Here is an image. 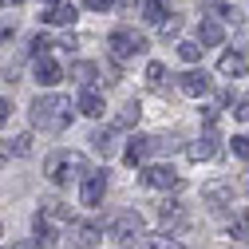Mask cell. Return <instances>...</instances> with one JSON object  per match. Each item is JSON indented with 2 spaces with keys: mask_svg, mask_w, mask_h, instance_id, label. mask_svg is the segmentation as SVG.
<instances>
[{
  "mask_svg": "<svg viewBox=\"0 0 249 249\" xmlns=\"http://www.w3.org/2000/svg\"><path fill=\"white\" fill-rule=\"evenodd\" d=\"M75 16H79V8H75V4H55V8H48V12H44V20H48V24H75Z\"/></svg>",
  "mask_w": 249,
  "mask_h": 249,
  "instance_id": "cell-17",
  "label": "cell"
},
{
  "mask_svg": "<svg viewBox=\"0 0 249 249\" xmlns=\"http://www.w3.org/2000/svg\"><path fill=\"white\" fill-rule=\"evenodd\" d=\"M233 115H237V119H241V123H245V119H249V99H241V103H237V111H233Z\"/></svg>",
  "mask_w": 249,
  "mask_h": 249,
  "instance_id": "cell-31",
  "label": "cell"
},
{
  "mask_svg": "<svg viewBox=\"0 0 249 249\" xmlns=\"http://www.w3.org/2000/svg\"><path fill=\"white\" fill-rule=\"evenodd\" d=\"M32 150V135H16L12 142H4V159L12 154V159H24V154Z\"/></svg>",
  "mask_w": 249,
  "mask_h": 249,
  "instance_id": "cell-21",
  "label": "cell"
},
{
  "mask_svg": "<svg viewBox=\"0 0 249 249\" xmlns=\"http://www.w3.org/2000/svg\"><path fill=\"white\" fill-rule=\"evenodd\" d=\"M146 154H154V139H131V146H127V154H123V159L135 166V162L146 159Z\"/></svg>",
  "mask_w": 249,
  "mask_h": 249,
  "instance_id": "cell-16",
  "label": "cell"
},
{
  "mask_svg": "<svg viewBox=\"0 0 249 249\" xmlns=\"http://www.w3.org/2000/svg\"><path fill=\"white\" fill-rule=\"evenodd\" d=\"M159 217H162V222H182L186 210H182V202H162L159 206Z\"/></svg>",
  "mask_w": 249,
  "mask_h": 249,
  "instance_id": "cell-24",
  "label": "cell"
},
{
  "mask_svg": "<svg viewBox=\"0 0 249 249\" xmlns=\"http://www.w3.org/2000/svg\"><path fill=\"white\" fill-rule=\"evenodd\" d=\"M202 198H206V206H230L233 202V186L230 182H206Z\"/></svg>",
  "mask_w": 249,
  "mask_h": 249,
  "instance_id": "cell-7",
  "label": "cell"
},
{
  "mask_svg": "<svg viewBox=\"0 0 249 249\" xmlns=\"http://www.w3.org/2000/svg\"><path fill=\"white\" fill-rule=\"evenodd\" d=\"M68 75H71V79H75V83H79V87L87 91L91 83L99 79V68H95V64H87V59H75V64L68 68Z\"/></svg>",
  "mask_w": 249,
  "mask_h": 249,
  "instance_id": "cell-11",
  "label": "cell"
},
{
  "mask_svg": "<svg viewBox=\"0 0 249 249\" xmlns=\"http://www.w3.org/2000/svg\"><path fill=\"white\" fill-rule=\"evenodd\" d=\"M178 87L186 91V95L198 99V95H206V91H210V75H206L202 68H198V71H186V75H178Z\"/></svg>",
  "mask_w": 249,
  "mask_h": 249,
  "instance_id": "cell-8",
  "label": "cell"
},
{
  "mask_svg": "<svg viewBox=\"0 0 249 249\" xmlns=\"http://www.w3.org/2000/svg\"><path fill=\"white\" fill-rule=\"evenodd\" d=\"M222 24H217V20H202V28H198V40L206 44V48H217V44H222Z\"/></svg>",
  "mask_w": 249,
  "mask_h": 249,
  "instance_id": "cell-18",
  "label": "cell"
},
{
  "mask_svg": "<svg viewBox=\"0 0 249 249\" xmlns=\"http://www.w3.org/2000/svg\"><path fill=\"white\" fill-rule=\"evenodd\" d=\"M8 115H12V103H8V99H0V123H4Z\"/></svg>",
  "mask_w": 249,
  "mask_h": 249,
  "instance_id": "cell-32",
  "label": "cell"
},
{
  "mask_svg": "<svg viewBox=\"0 0 249 249\" xmlns=\"http://www.w3.org/2000/svg\"><path fill=\"white\" fill-rule=\"evenodd\" d=\"M79 111H83L87 119H99V115H103V95H99L95 87H87L83 95H79Z\"/></svg>",
  "mask_w": 249,
  "mask_h": 249,
  "instance_id": "cell-14",
  "label": "cell"
},
{
  "mask_svg": "<svg viewBox=\"0 0 249 249\" xmlns=\"http://www.w3.org/2000/svg\"><path fill=\"white\" fill-rule=\"evenodd\" d=\"M142 20H146V24H162V20H166V0H146Z\"/></svg>",
  "mask_w": 249,
  "mask_h": 249,
  "instance_id": "cell-22",
  "label": "cell"
},
{
  "mask_svg": "<svg viewBox=\"0 0 249 249\" xmlns=\"http://www.w3.org/2000/svg\"><path fill=\"white\" fill-rule=\"evenodd\" d=\"M139 115H142L139 99H127V107L119 111V127H131V123H139Z\"/></svg>",
  "mask_w": 249,
  "mask_h": 249,
  "instance_id": "cell-23",
  "label": "cell"
},
{
  "mask_svg": "<svg viewBox=\"0 0 249 249\" xmlns=\"http://www.w3.org/2000/svg\"><path fill=\"white\" fill-rule=\"evenodd\" d=\"M178 52H182V59H190V64L202 55V48H198V44H178Z\"/></svg>",
  "mask_w": 249,
  "mask_h": 249,
  "instance_id": "cell-28",
  "label": "cell"
},
{
  "mask_svg": "<svg viewBox=\"0 0 249 249\" xmlns=\"http://www.w3.org/2000/svg\"><path fill=\"white\" fill-rule=\"evenodd\" d=\"M71 241H75V249H95L99 245V226H87V222L71 226Z\"/></svg>",
  "mask_w": 249,
  "mask_h": 249,
  "instance_id": "cell-12",
  "label": "cell"
},
{
  "mask_svg": "<svg viewBox=\"0 0 249 249\" xmlns=\"http://www.w3.org/2000/svg\"><path fill=\"white\" fill-rule=\"evenodd\" d=\"M115 4V0H87V8H95V12H107Z\"/></svg>",
  "mask_w": 249,
  "mask_h": 249,
  "instance_id": "cell-30",
  "label": "cell"
},
{
  "mask_svg": "<svg viewBox=\"0 0 249 249\" xmlns=\"http://www.w3.org/2000/svg\"><path fill=\"white\" fill-rule=\"evenodd\" d=\"M230 241H249V213L237 210L233 222H230Z\"/></svg>",
  "mask_w": 249,
  "mask_h": 249,
  "instance_id": "cell-20",
  "label": "cell"
},
{
  "mask_svg": "<svg viewBox=\"0 0 249 249\" xmlns=\"http://www.w3.org/2000/svg\"><path fill=\"white\" fill-rule=\"evenodd\" d=\"M32 123L40 131H64L71 123V99H64V95H40L32 103Z\"/></svg>",
  "mask_w": 249,
  "mask_h": 249,
  "instance_id": "cell-1",
  "label": "cell"
},
{
  "mask_svg": "<svg viewBox=\"0 0 249 249\" xmlns=\"http://www.w3.org/2000/svg\"><path fill=\"white\" fill-rule=\"evenodd\" d=\"M91 142H95V150L103 154V159H111V154L119 150V139H115V131H95V135H91Z\"/></svg>",
  "mask_w": 249,
  "mask_h": 249,
  "instance_id": "cell-19",
  "label": "cell"
},
{
  "mask_svg": "<svg viewBox=\"0 0 249 249\" xmlns=\"http://www.w3.org/2000/svg\"><path fill=\"white\" fill-rule=\"evenodd\" d=\"M162 79H166V68L159 64V59H154V64H146V83H150V87H162Z\"/></svg>",
  "mask_w": 249,
  "mask_h": 249,
  "instance_id": "cell-26",
  "label": "cell"
},
{
  "mask_svg": "<svg viewBox=\"0 0 249 249\" xmlns=\"http://www.w3.org/2000/svg\"><path fill=\"white\" fill-rule=\"evenodd\" d=\"M55 245H59L55 222H48L44 213H36V249H55Z\"/></svg>",
  "mask_w": 249,
  "mask_h": 249,
  "instance_id": "cell-9",
  "label": "cell"
},
{
  "mask_svg": "<svg viewBox=\"0 0 249 249\" xmlns=\"http://www.w3.org/2000/svg\"><path fill=\"white\" fill-rule=\"evenodd\" d=\"M107 48L115 59H131V55H142L146 52V40L139 32H131V28H115V32L107 36Z\"/></svg>",
  "mask_w": 249,
  "mask_h": 249,
  "instance_id": "cell-3",
  "label": "cell"
},
{
  "mask_svg": "<svg viewBox=\"0 0 249 249\" xmlns=\"http://www.w3.org/2000/svg\"><path fill=\"white\" fill-rule=\"evenodd\" d=\"M44 4H52V8H55V4H64V0H44Z\"/></svg>",
  "mask_w": 249,
  "mask_h": 249,
  "instance_id": "cell-34",
  "label": "cell"
},
{
  "mask_svg": "<svg viewBox=\"0 0 249 249\" xmlns=\"http://www.w3.org/2000/svg\"><path fill=\"white\" fill-rule=\"evenodd\" d=\"M139 249H182V241H174V237H166V233H159V237H146Z\"/></svg>",
  "mask_w": 249,
  "mask_h": 249,
  "instance_id": "cell-25",
  "label": "cell"
},
{
  "mask_svg": "<svg viewBox=\"0 0 249 249\" xmlns=\"http://www.w3.org/2000/svg\"><path fill=\"white\" fill-rule=\"evenodd\" d=\"M59 75H64V71H59V64H55V59H48V55H40V59H36V79H40L44 87L59 83Z\"/></svg>",
  "mask_w": 249,
  "mask_h": 249,
  "instance_id": "cell-13",
  "label": "cell"
},
{
  "mask_svg": "<svg viewBox=\"0 0 249 249\" xmlns=\"http://www.w3.org/2000/svg\"><path fill=\"white\" fill-rule=\"evenodd\" d=\"M48 48H52V40H44V36H36V40H32V52H36V59H40V55H48Z\"/></svg>",
  "mask_w": 249,
  "mask_h": 249,
  "instance_id": "cell-29",
  "label": "cell"
},
{
  "mask_svg": "<svg viewBox=\"0 0 249 249\" xmlns=\"http://www.w3.org/2000/svg\"><path fill=\"white\" fill-rule=\"evenodd\" d=\"M111 233H115L119 241H131V237H139V233H142V217H139L135 210H123V213H115V217H111Z\"/></svg>",
  "mask_w": 249,
  "mask_h": 249,
  "instance_id": "cell-4",
  "label": "cell"
},
{
  "mask_svg": "<svg viewBox=\"0 0 249 249\" xmlns=\"http://www.w3.org/2000/svg\"><path fill=\"white\" fill-rule=\"evenodd\" d=\"M4 249H36L32 241H12V245H4Z\"/></svg>",
  "mask_w": 249,
  "mask_h": 249,
  "instance_id": "cell-33",
  "label": "cell"
},
{
  "mask_svg": "<svg viewBox=\"0 0 249 249\" xmlns=\"http://www.w3.org/2000/svg\"><path fill=\"white\" fill-rule=\"evenodd\" d=\"M103 190H107V174H103V170H91V174L83 178V186H79V202H83V206H95V202L103 198Z\"/></svg>",
  "mask_w": 249,
  "mask_h": 249,
  "instance_id": "cell-6",
  "label": "cell"
},
{
  "mask_svg": "<svg viewBox=\"0 0 249 249\" xmlns=\"http://www.w3.org/2000/svg\"><path fill=\"white\" fill-rule=\"evenodd\" d=\"M230 142H233V154H237V159H249V135H233Z\"/></svg>",
  "mask_w": 249,
  "mask_h": 249,
  "instance_id": "cell-27",
  "label": "cell"
},
{
  "mask_svg": "<svg viewBox=\"0 0 249 249\" xmlns=\"http://www.w3.org/2000/svg\"><path fill=\"white\" fill-rule=\"evenodd\" d=\"M217 71H222V75H233V79H237V75H245V71H249V59H245L241 52H226L222 59H217Z\"/></svg>",
  "mask_w": 249,
  "mask_h": 249,
  "instance_id": "cell-10",
  "label": "cell"
},
{
  "mask_svg": "<svg viewBox=\"0 0 249 249\" xmlns=\"http://www.w3.org/2000/svg\"><path fill=\"white\" fill-rule=\"evenodd\" d=\"M44 174H48V182L64 186V182H71V178L87 174V162H83V154H75V150H55V154H48Z\"/></svg>",
  "mask_w": 249,
  "mask_h": 249,
  "instance_id": "cell-2",
  "label": "cell"
},
{
  "mask_svg": "<svg viewBox=\"0 0 249 249\" xmlns=\"http://www.w3.org/2000/svg\"><path fill=\"white\" fill-rule=\"evenodd\" d=\"M186 154H190V159L194 162H206V159H213V154H217V139H213V131L206 135V139H198L190 150H186Z\"/></svg>",
  "mask_w": 249,
  "mask_h": 249,
  "instance_id": "cell-15",
  "label": "cell"
},
{
  "mask_svg": "<svg viewBox=\"0 0 249 249\" xmlns=\"http://www.w3.org/2000/svg\"><path fill=\"white\" fill-rule=\"evenodd\" d=\"M142 186H150V190H178L182 178H178L170 166H146V170H142Z\"/></svg>",
  "mask_w": 249,
  "mask_h": 249,
  "instance_id": "cell-5",
  "label": "cell"
},
{
  "mask_svg": "<svg viewBox=\"0 0 249 249\" xmlns=\"http://www.w3.org/2000/svg\"><path fill=\"white\" fill-rule=\"evenodd\" d=\"M8 4H24V0H8Z\"/></svg>",
  "mask_w": 249,
  "mask_h": 249,
  "instance_id": "cell-35",
  "label": "cell"
}]
</instances>
